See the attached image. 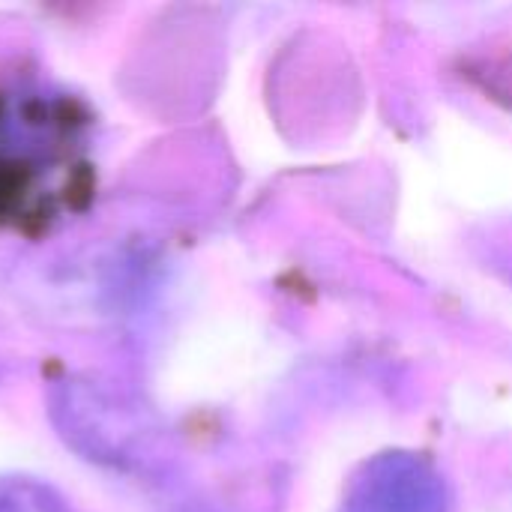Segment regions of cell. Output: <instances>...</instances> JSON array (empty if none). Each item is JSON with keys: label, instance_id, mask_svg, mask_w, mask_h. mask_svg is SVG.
<instances>
[{"label": "cell", "instance_id": "cell-2", "mask_svg": "<svg viewBox=\"0 0 512 512\" xmlns=\"http://www.w3.org/2000/svg\"><path fill=\"white\" fill-rule=\"evenodd\" d=\"M0 512H75L48 483L33 477H0Z\"/></svg>", "mask_w": 512, "mask_h": 512}, {"label": "cell", "instance_id": "cell-3", "mask_svg": "<svg viewBox=\"0 0 512 512\" xmlns=\"http://www.w3.org/2000/svg\"><path fill=\"white\" fill-rule=\"evenodd\" d=\"M0 381H3V366H0Z\"/></svg>", "mask_w": 512, "mask_h": 512}, {"label": "cell", "instance_id": "cell-1", "mask_svg": "<svg viewBox=\"0 0 512 512\" xmlns=\"http://www.w3.org/2000/svg\"><path fill=\"white\" fill-rule=\"evenodd\" d=\"M51 420L60 438L96 465L129 471L144 447V423L135 405L90 378H66L51 387Z\"/></svg>", "mask_w": 512, "mask_h": 512}]
</instances>
